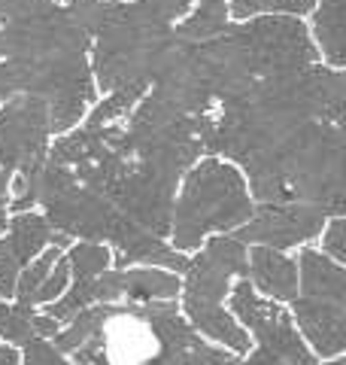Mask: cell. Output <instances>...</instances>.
I'll return each instance as SVG.
<instances>
[{"label":"cell","mask_w":346,"mask_h":365,"mask_svg":"<svg viewBox=\"0 0 346 365\" xmlns=\"http://www.w3.org/2000/svg\"><path fill=\"white\" fill-rule=\"evenodd\" d=\"M4 225H6V207H4V201H0V232H4Z\"/></svg>","instance_id":"cell-31"},{"label":"cell","mask_w":346,"mask_h":365,"mask_svg":"<svg viewBox=\"0 0 346 365\" xmlns=\"http://www.w3.org/2000/svg\"><path fill=\"white\" fill-rule=\"evenodd\" d=\"M161 335H164V350H161L158 365H231L234 356L225 350H216L192 332L182 323L173 304L161 307Z\"/></svg>","instance_id":"cell-11"},{"label":"cell","mask_w":346,"mask_h":365,"mask_svg":"<svg viewBox=\"0 0 346 365\" xmlns=\"http://www.w3.org/2000/svg\"><path fill=\"white\" fill-rule=\"evenodd\" d=\"M55 259H61L58 256V247L55 250H49V253H43L33 265L21 274V280H16V292H19V307H31L33 304V295H37V289H40V283L46 280V274L52 271V265H55Z\"/></svg>","instance_id":"cell-19"},{"label":"cell","mask_w":346,"mask_h":365,"mask_svg":"<svg viewBox=\"0 0 346 365\" xmlns=\"http://www.w3.org/2000/svg\"><path fill=\"white\" fill-rule=\"evenodd\" d=\"M343 237H346V222L337 216V220H334V225L328 228V235H325V250H328V253H331L334 259H337V262H343V259H346Z\"/></svg>","instance_id":"cell-25"},{"label":"cell","mask_w":346,"mask_h":365,"mask_svg":"<svg viewBox=\"0 0 346 365\" xmlns=\"http://www.w3.org/2000/svg\"><path fill=\"white\" fill-rule=\"evenodd\" d=\"M143 91H146L143 83H131V86L112 88V95L103 101V104H98V110L88 116V125H103V122H110L115 116H125V113H131L137 101L143 98Z\"/></svg>","instance_id":"cell-17"},{"label":"cell","mask_w":346,"mask_h":365,"mask_svg":"<svg viewBox=\"0 0 346 365\" xmlns=\"http://www.w3.org/2000/svg\"><path fill=\"white\" fill-rule=\"evenodd\" d=\"M225 25H228V4L225 0H198L194 13L186 16L177 25V34L192 40V43H204V40L216 37Z\"/></svg>","instance_id":"cell-15"},{"label":"cell","mask_w":346,"mask_h":365,"mask_svg":"<svg viewBox=\"0 0 346 365\" xmlns=\"http://www.w3.org/2000/svg\"><path fill=\"white\" fill-rule=\"evenodd\" d=\"M301 277L304 295L295 302V317L322 356H334L346 344V274L337 262L322 259L316 250H304Z\"/></svg>","instance_id":"cell-4"},{"label":"cell","mask_w":346,"mask_h":365,"mask_svg":"<svg viewBox=\"0 0 346 365\" xmlns=\"http://www.w3.org/2000/svg\"><path fill=\"white\" fill-rule=\"evenodd\" d=\"M52 268H55V271L46 274V280L40 283L37 295H33V304H37V302H52L58 292H64L67 277H70V265H67V262H55Z\"/></svg>","instance_id":"cell-21"},{"label":"cell","mask_w":346,"mask_h":365,"mask_svg":"<svg viewBox=\"0 0 346 365\" xmlns=\"http://www.w3.org/2000/svg\"><path fill=\"white\" fill-rule=\"evenodd\" d=\"M95 302H155V299H173L179 289V280L167 271H100L95 280Z\"/></svg>","instance_id":"cell-10"},{"label":"cell","mask_w":346,"mask_h":365,"mask_svg":"<svg viewBox=\"0 0 346 365\" xmlns=\"http://www.w3.org/2000/svg\"><path fill=\"white\" fill-rule=\"evenodd\" d=\"M16 91H21L19 86V73L13 71V64H0V101H6L9 95H16Z\"/></svg>","instance_id":"cell-27"},{"label":"cell","mask_w":346,"mask_h":365,"mask_svg":"<svg viewBox=\"0 0 346 365\" xmlns=\"http://www.w3.org/2000/svg\"><path fill=\"white\" fill-rule=\"evenodd\" d=\"M331 365H343V359H337V362H331Z\"/></svg>","instance_id":"cell-32"},{"label":"cell","mask_w":346,"mask_h":365,"mask_svg":"<svg viewBox=\"0 0 346 365\" xmlns=\"http://www.w3.org/2000/svg\"><path fill=\"white\" fill-rule=\"evenodd\" d=\"M19 256L13 253L9 241H0V295L16 292V274H19Z\"/></svg>","instance_id":"cell-22"},{"label":"cell","mask_w":346,"mask_h":365,"mask_svg":"<svg viewBox=\"0 0 346 365\" xmlns=\"http://www.w3.org/2000/svg\"><path fill=\"white\" fill-rule=\"evenodd\" d=\"M325 210L316 207V204H307V201H285V204H264L258 207V213L240 228V237L252 244H268L273 250H285V247H295L313 237L322 220H325Z\"/></svg>","instance_id":"cell-8"},{"label":"cell","mask_w":346,"mask_h":365,"mask_svg":"<svg viewBox=\"0 0 346 365\" xmlns=\"http://www.w3.org/2000/svg\"><path fill=\"white\" fill-rule=\"evenodd\" d=\"M0 365H19V356L9 347H0Z\"/></svg>","instance_id":"cell-29"},{"label":"cell","mask_w":346,"mask_h":365,"mask_svg":"<svg viewBox=\"0 0 346 365\" xmlns=\"http://www.w3.org/2000/svg\"><path fill=\"white\" fill-rule=\"evenodd\" d=\"M107 250L98 247V244H79L70 250V268L76 274V280H88V277H98L100 271H107Z\"/></svg>","instance_id":"cell-20"},{"label":"cell","mask_w":346,"mask_h":365,"mask_svg":"<svg viewBox=\"0 0 346 365\" xmlns=\"http://www.w3.org/2000/svg\"><path fill=\"white\" fill-rule=\"evenodd\" d=\"M173 186L177 182L164 180L155 170L131 162L125 168V174L112 182L107 198L119 207L125 216H131L137 225H143L146 232L167 235L170 220H173Z\"/></svg>","instance_id":"cell-6"},{"label":"cell","mask_w":346,"mask_h":365,"mask_svg":"<svg viewBox=\"0 0 346 365\" xmlns=\"http://www.w3.org/2000/svg\"><path fill=\"white\" fill-rule=\"evenodd\" d=\"M316 9V0H273L271 13H285V16H307Z\"/></svg>","instance_id":"cell-26"},{"label":"cell","mask_w":346,"mask_h":365,"mask_svg":"<svg viewBox=\"0 0 346 365\" xmlns=\"http://www.w3.org/2000/svg\"><path fill=\"white\" fill-rule=\"evenodd\" d=\"M316 37L322 43L328 64H334L340 71L343 64V0H322V6L313 16Z\"/></svg>","instance_id":"cell-14"},{"label":"cell","mask_w":346,"mask_h":365,"mask_svg":"<svg viewBox=\"0 0 346 365\" xmlns=\"http://www.w3.org/2000/svg\"><path fill=\"white\" fill-rule=\"evenodd\" d=\"M173 210V244L179 250H194L206 232H225L256 213L240 174L222 162H201L194 168Z\"/></svg>","instance_id":"cell-3"},{"label":"cell","mask_w":346,"mask_h":365,"mask_svg":"<svg viewBox=\"0 0 346 365\" xmlns=\"http://www.w3.org/2000/svg\"><path fill=\"white\" fill-rule=\"evenodd\" d=\"M9 174H13V170H6L4 165H0V195L9 189Z\"/></svg>","instance_id":"cell-30"},{"label":"cell","mask_w":346,"mask_h":365,"mask_svg":"<svg viewBox=\"0 0 346 365\" xmlns=\"http://www.w3.org/2000/svg\"><path fill=\"white\" fill-rule=\"evenodd\" d=\"M231 307L237 311V317L258 335L261 350L273 353L285 365H316V359L310 356V350L304 347V341L298 338L292 329V319L285 317L283 307L258 302L249 283H240L231 295Z\"/></svg>","instance_id":"cell-7"},{"label":"cell","mask_w":346,"mask_h":365,"mask_svg":"<svg viewBox=\"0 0 346 365\" xmlns=\"http://www.w3.org/2000/svg\"><path fill=\"white\" fill-rule=\"evenodd\" d=\"M243 365H285V362H280V359H276L273 353H268V350H258V353H252L249 362H243Z\"/></svg>","instance_id":"cell-28"},{"label":"cell","mask_w":346,"mask_h":365,"mask_svg":"<svg viewBox=\"0 0 346 365\" xmlns=\"http://www.w3.org/2000/svg\"><path fill=\"white\" fill-rule=\"evenodd\" d=\"M252 277L258 287L273 295V299H295L298 295V268L288 259H283L273 247H256L252 250Z\"/></svg>","instance_id":"cell-12"},{"label":"cell","mask_w":346,"mask_h":365,"mask_svg":"<svg viewBox=\"0 0 346 365\" xmlns=\"http://www.w3.org/2000/svg\"><path fill=\"white\" fill-rule=\"evenodd\" d=\"M186 311H189L192 323L198 326L201 332L213 335L216 341H225L228 347H234V350H240V353L249 347L246 332H243V329H240L225 311H219V304H186Z\"/></svg>","instance_id":"cell-13"},{"label":"cell","mask_w":346,"mask_h":365,"mask_svg":"<svg viewBox=\"0 0 346 365\" xmlns=\"http://www.w3.org/2000/svg\"><path fill=\"white\" fill-rule=\"evenodd\" d=\"M192 0H134L115 4L95 37V73L103 88L149 86L173 40V21L189 16Z\"/></svg>","instance_id":"cell-2"},{"label":"cell","mask_w":346,"mask_h":365,"mask_svg":"<svg viewBox=\"0 0 346 365\" xmlns=\"http://www.w3.org/2000/svg\"><path fill=\"white\" fill-rule=\"evenodd\" d=\"M46 137H49V110L37 95L16 98L0 110V165L6 170L33 174L46 162Z\"/></svg>","instance_id":"cell-5"},{"label":"cell","mask_w":346,"mask_h":365,"mask_svg":"<svg viewBox=\"0 0 346 365\" xmlns=\"http://www.w3.org/2000/svg\"><path fill=\"white\" fill-rule=\"evenodd\" d=\"M319 49L298 16H261L222 28L194 46V61L216 101H237L264 76L316 64Z\"/></svg>","instance_id":"cell-1"},{"label":"cell","mask_w":346,"mask_h":365,"mask_svg":"<svg viewBox=\"0 0 346 365\" xmlns=\"http://www.w3.org/2000/svg\"><path fill=\"white\" fill-rule=\"evenodd\" d=\"M52 237L49 232V222L40 220V216H33V213H19L13 225H9V247H13V253L19 256V262L25 265V262L31 256H37L40 250L46 247V241Z\"/></svg>","instance_id":"cell-16"},{"label":"cell","mask_w":346,"mask_h":365,"mask_svg":"<svg viewBox=\"0 0 346 365\" xmlns=\"http://www.w3.org/2000/svg\"><path fill=\"white\" fill-rule=\"evenodd\" d=\"M186 271V304H219L231 274H249L246 250L240 241L216 237L198 259L189 262Z\"/></svg>","instance_id":"cell-9"},{"label":"cell","mask_w":346,"mask_h":365,"mask_svg":"<svg viewBox=\"0 0 346 365\" xmlns=\"http://www.w3.org/2000/svg\"><path fill=\"white\" fill-rule=\"evenodd\" d=\"M25 365H67V362L52 344H46L40 338H31L25 344Z\"/></svg>","instance_id":"cell-23"},{"label":"cell","mask_w":346,"mask_h":365,"mask_svg":"<svg viewBox=\"0 0 346 365\" xmlns=\"http://www.w3.org/2000/svg\"><path fill=\"white\" fill-rule=\"evenodd\" d=\"M271 9H273V0H231V4H228V16L252 19V16L271 13Z\"/></svg>","instance_id":"cell-24"},{"label":"cell","mask_w":346,"mask_h":365,"mask_svg":"<svg viewBox=\"0 0 346 365\" xmlns=\"http://www.w3.org/2000/svg\"><path fill=\"white\" fill-rule=\"evenodd\" d=\"M0 335L16 341V344H28L31 338H37L31 307H19V304L6 307V304H0Z\"/></svg>","instance_id":"cell-18"}]
</instances>
